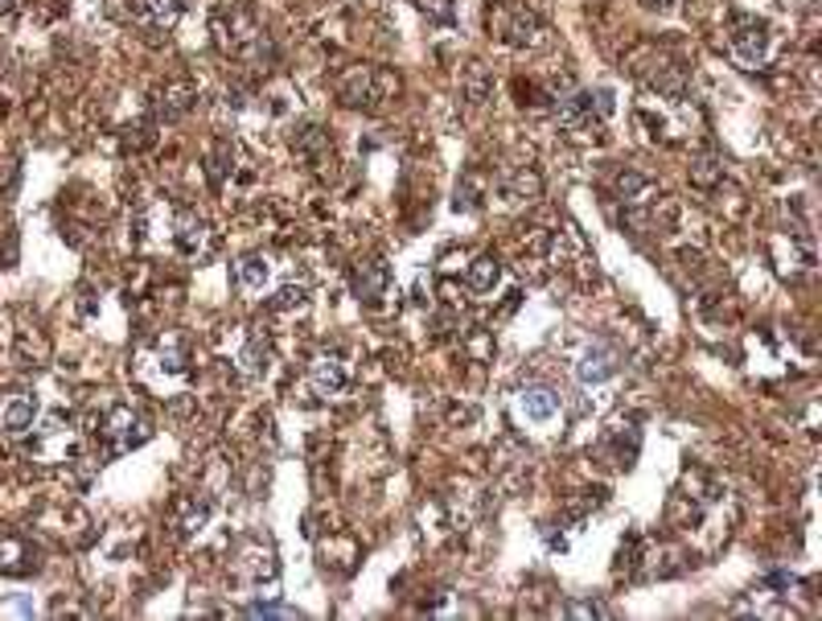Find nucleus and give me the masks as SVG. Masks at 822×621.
<instances>
[{"instance_id": "2", "label": "nucleus", "mask_w": 822, "mask_h": 621, "mask_svg": "<svg viewBox=\"0 0 822 621\" xmlns=\"http://www.w3.org/2000/svg\"><path fill=\"white\" fill-rule=\"evenodd\" d=\"M334 91L346 108L387 111L395 99H399L404 82H399V75H395L392 67H350V70H341V75H337Z\"/></svg>"}, {"instance_id": "16", "label": "nucleus", "mask_w": 822, "mask_h": 621, "mask_svg": "<svg viewBox=\"0 0 822 621\" xmlns=\"http://www.w3.org/2000/svg\"><path fill=\"white\" fill-rule=\"evenodd\" d=\"M215 511V502L206 499V494H181V499L169 506V528L177 535H194V531L206 528V519Z\"/></svg>"}, {"instance_id": "3", "label": "nucleus", "mask_w": 822, "mask_h": 621, "mask_svg": "<svg viewBox=\"0 0 822 621\" xmlns=\"http://www.w3.org/2000/svg\"><path fill=\"white\" fill-rule=\"evenodd\" d=\"M489 33L511 46V50H539L547 41V26L531 4H514V0H489Z\"/></svg>"}, {"instance_id": "4", "label": "nucleus", "mask_w": 822, "mask_h": 621, "mask_svg": "<svg viewBox=\"0 0 822 621\" xmlns=\"http://www.w3.org/2000/svg\"><path fill=\"white\" fill-rule=\"evenodd\" d=\"M136 375L152 383V387H174V383H186L189 378V346L177 334H165L152 346L140 351V366Z\"/></svg>"}, {"instance_id": "5", "label": "nucleus", "mask_w": 822, "mask_h": 621, "mask_svg": "<svg viewBox=\"0 0 822 621\" xmlns=\"http://www.w3.org/2000/svg\"><path fill=\"white\" fill-rule=\"evenodd\" d=\"M729 50L749 70H761L773 55V29L756 17H729Z\"/></svg>"}, {"instance_id": "11", "label": "nucleus", "mask_w": 822, "mask_h": 621, "mask_svg": "<svg viewBox=\"0 0 822 621\" xmlns=\"http://www.w3.org/2000/svg\"><path fill=\"white\" fill-rule=\"evenodd\" d=\"M309 387L317 400H337L350 392V366L341 354H321L309 363Z\"/></svg>"}, {"instance_id": "6", "label": "nucleus", "mask_w": 822, "mask_h": 621, "mask_svg": "<svg viewBox=\"0 0 822 621\" xmlns=\"http://www.w3.org/2000/svg\"><path fill=\"white\" fill-rule=\"evenodd\" d=\"M99 436L108 441L111 457H120V453H128V448L149 441V424L140 420V412H136L132 404H116L108 416H103V424H99Z\"/></svg>"}, {"instance_id": "13", "label": "nucleus", "mask_w": 822, "mask_h": 621, "mask_svg": "<svg viewBox=\"0 0 822 621\" xmlns=\"http://www.w3.org/2000/svg\"><path fill=\"white\" fill-rule=\"evenodd\" d=\"M498 198L506 206H531L543 198V174L535 165H514L498 181Z\"/></svg>"}, {"instance_id": "30", "label": "nucleus", "mask_w": 822, "mask_h": 621, "mask_svg": "<svg viewBox=\"0 0 822 621\" xmlns=\"http://www.w3.org/2000/svg\"><path fill=\"white\" fill-rule=\"evenodd\" d=\"M268 338H259V334H256V338H251V346H247V351H244V371H247V375H259V371H264V366H268Z\"/></svg>"}, {"instance_id": "10", "label": "nucleus", "mask_w": 822, "mask_h": 621, "mask_svg": "<svg viewBox=\"0 0 822 621\" xmlns=\"http://www.w3.org/2000/svg\"><path fill=\"white\" fill-rule=\"evenodd\" d=\"M608 186H613V194H617V203L625 206V210H646V206L662 203L658 181L646 174H637V169H630V165H625V169H613Z\"/></svg>"}, {"instance_id": "1", "label": "nucleus", "mask_w": 822, "mask_h": 621, "mask_svg": "<svg viewBox=\"0 0 822 621\" xmlns=\"http://www.w3.org/2000/svg\"><path fill=\"white\" fill-rule=\"evenodd\" d=\"M210 33H215L218 50L227 58H239V62H271V41L264 21L256 17V9L247 0H227L218 4L215 17H210Z\"/></svg>"}, {"instance_id": "33", "label": "nucleus", "mask_w": 822, "mask_h": 621, "mask_svg": "<svg viewBox=\"0 0 822 621\" xmlns=\"http://www.w3.org/2000/svg\"><path fill=\"white\" fill-rule=\"evenodd\" d=\"M13 161H4V165H0V186H9V181H13Z\"/></svg>"}, {"instance_id": "22", "label": "nucleus", "mask_w": 822, "mask_h": 621, "mask_svg": "<svg viewBox=\"0 0 822 621\" xmlns=\"http://www.w3.org/2000/svg\"><path fill=\"white\" fill-rule=\"evenodd\" d=\"M33 548H29L21 535H4L0 540V572L4 576H26V572H33Z\"/></svg>"}, {"instance_id": "7", "label": "nucleus", "mask_w": 822, "mask_h": 621, "mask_svg": "<svg viewBox=\"0 0 822 621\" xmlns=\"http://www.w3.org/2000/svg\"><path fill=\"white\" fill-rule=\"evenodd\" d=\"M169 244L189 259H206L215 252V230H210V223L198 210H177L169 218Z\"/></svg>"}, {"instance_id": "18", "label": "nucleus", "mask_w": 822, "mask_h": 621, "mask_svg": "<svg viewBox=\"0 0 822 621\" xmlns=\"http://www.w3.org/2000/svg\"><path fill=\"white\" fill-rule=\"evenodd\" d=\"M514 407H518V416L526 424H552L555 412H559V395L552 387H526V392H518Z\"/></svg>"}, {"instance_id": "24", "label": "nucleus", "mask_w": 822, "mask_h": 621, "mask_svg": "<svg viewBox=\"0 0 822 621\" xmlns=\"http://www.w3.org/2000/svg\"><path fill=\"white\" fill-rule=\"evenodd\" d=\"M584 383H605V378L617 375V354L608 351V346H593V351L580 358V371H576Z\"/></svg>"}, {"instance_id": "19", "label": "nucleus", "mask_w": 822, "mask_h": 621, "mask_svg": "<svg viewBox=\"0 0 822 621\" xmlns=\"http://www.w3.org/2000/svg\"><path fill=\"white\" fill-rule=\"evenodd\" d=\"M33 416H38V400L33 395H9V400H0V428L4 433L21 436L26 428H33Z\"/></svg>"}, {"instance_id": "15", "label": "nucleus", "mask_w": 822, "mask_h": 621, "mask_svg": "<svg viewBox=\"0 0 822 621\" xmlns=\"http://www.w3.org/2000/svg\"><path fill=\"white\" fill-rule=\"evenodd\" d=\"M769 252H773V264H778L782 276H802V272L814 264V252H810L806 235H778V239L769 244Z\"/></svg>"}, {"instance_id": "8", "label": "nucleus", "mask_w": 822, "mask_h": 621, "mask_svg": "<svg viewBox=\"0 0 822 621\" xmlns=\"http://www.w3.org/2000/svg\"><path fill=\"white\" fill-rule=\"evenodd\" d=\"M559 124L567 132H576L580 140H601V132H605V103H596L588 91L572 95V99L559 103Z\"/></svg>"}, {"instance_id": "35", "label": "nucleus", "mask_w": 822, "mask_h": 621, "mask_svg": "<svg viewBox=\"0 0 822 621\" xmlns=\"http://www.w3.org/2000/svg\"><path fill=\"white\" fill-rule=\"evenodd\" d=\"M650 9H671V4H679V0H646Z\"/></svg>"}, {"instance_id": "14", "label": "nucleus", "mask_w": 822, "mask_h": 621, "mask_svg": "<svg viewBox=\"0 0 822 621\" xmlns=\"http://www.w3.org/2000/svg\"><path fill=\"white\" fill-rule=\"evenodd\" d=\"M293 149L305 165L313 169H325L334 161V140H329V128L325 124H300L297 136H293Z\"/></svg>"}, {"instance_id": "23", "label": "nucleus", "mask_w": 822, "mask_h": 621, "mask_svg": "<svg viewBox=\"0 0 822 621\" xmlns=\"http://www.w3.org/2000/svg\"><path fill=\"white\" fill-rule=\"evenodd\" d=\"M502 280V264L494 256H477L465 264V288L469 293H494Z\"/></svg>"}, {"instance_id": "34", "label": "nucleus", "mask_w": 822, "mask_h": 621, "mask_svg": "<svg viewBox=\"0 0 822 621\" xmlns=\"http://www.w3.org/2000/svg\"><path fill=\"white\" fill-rule=\"evenodd\" d=\"M17 9V0H0V17H9Z\"/></svg>"}, {"instance_id": "21", "label": "nucleus", "mask_w": 822, "mask_h": 621, "mask_svg": "<svg viewBox=\"0 0 822 621\" xmlns=\"http://www.w3.org/2000/svg\"><path fill=\"white\" fill-rule=\"evenodd\" d=\"M460 95H465V103H473V108H486L489 95H494V75L486 70V62H469V67L460 70Z\"/></svg>"}, {"instance_id": "31", "label": "nucleus", "mask_w": 822, "mask_h": 621, "mask_svg": "<svg viewBox=\"0 0 822 621\" xmlns=\"http://www.w3.org/2000/svg\"><path fill=\"white\" fill-rule=\"evenodd\" d=\"M309 300V288L305 284H288V288H280V297H276V309H300Z\"/></svg>"}, {"instance_id": "20", "label": "nucleus", "mask_w": 822, "mask_h": 621, "mask_svg": "<svg viewBox=\"0 0 822 621\" xmlns=\"http://www.w3.org/2000/svg\"><path fill=\"white\" fill-rule=\"evenodd\" d=\"M235 280H239L244 293H264L268 280H271V259L264 256V252H247V256H239V264H235Z\"/></svg>"}, {"instance_id": "32", "label": "nucleus", "mask_w": 822, "mask_h": 621, "mask_svg": "<svg viewBox=\"0 0 822 621\" xmlns=\"http://www.w3.org/2000/svg\"><path fill=\"white\" fill-rule=\"evenodd\" d=\"M567 613H572V618H605V609L601 605H572Z\"/></svg>"}, {"instance_id": "12", "label": "nucleus", "mask_w": 822, "mask_h": 621, "mask_svg": "<svg viewBox=\"0 0 822 621\" xmlns=\"http://www.w3.org/2000/svg\"><path fill=\"white\" fill-rule=\"evenodd\" d=\"M387 293H392V268H387V259H358V268H354V297L363 300V305H370V309H378L383 300H387Z\"/></svg>"}, {"instance_id": "27", "label": "nucleus", "mask_w": 822, "mask_h": 621, "mask_svg": "<svg viewBox=\"0 0 822 621\" xmlns=\"http://www.w3.org/2000/svg\"><path fill=\"white\" fill-rule=\"evenodd\" d=\"M691 186H700V189L724 186V169H720V161H715V157H700V161L691 165Z\"/></svg>"}, {"instance_id": "26", "label": "nucleus", "mask_w": 822, "mask_h": 621, "mask_svg": "<svg viewBox=\"0 0 822 621\" xmlns=\"http://www.w3.org/2000/svg\"><path fill=\"white\" fill-rule=\"evenodd\" d=\"M486 198H489V177H486V169H469V174L460 177V186H457V206L473 210V206H482Z\"/></svg>"}, {"instance_id": "9", "label": "nucleus", "mask_w": 822, "mask_h": 621, "mask_svg": "<svg viewBox=\"0 0 822 621\" xmlns=\"http://www.w3.org/2000/svg\"><path fill=\"white\" fill-rule=\"evenodd\" d=\"M198 103V82L189 79V75H169L152 87V111L161 116V120H181L189 116Z\"/></svg>"}, {"instance_id": "29", "label": "nucleus", "mask_w": 822, "mask_h": 621, "mask_svg": "<svg viewBox=\"0 0 822 621\" xmlns=\"http://www.w3.org/2000/svg\"><path fill=\"white\" fill-rule=\"evenodd\" d=\"M419 13L436 21V26H453L457 21V9H453V0H419Z\"/></svg>"}, {"instance_id": "25", "label": "nucleus", "mask_w": 822, "mask_h": 621, "mask_svg": "<svg viewBox=\"0 0 822 621\" xmlns=\"http://www.w3.org/2000/svg\"><path fill=\"white\" fill-rule=\"evenodd\" d=\"M239 576H247V581H264V576H276V555H271V548H264V543H251V552L239 560V568H235Z\"/></svg>"}, {"instance_id": "28", "label": "nucleus", "mask_w": 822, "mask_h": 621, "mask_svg": "<svg viewBox=\"0 0 822 621\" xmlns=\"http://www.w3.org/2000/svg\"><path fill=\"white\" fill-rule=\"evenodd\" d=\"M465 354H473L477 363H489L494 358V334L489 329H473L469 338H465Z\"/></svg>"}, {"instance_id": "17", "label": "nucleus", "mask_w": 822, "mask_h": 621, "mask_svg": "<svg viewBox=\"0 0 822 621\" xmlns=\"http://www.w3.org/2000/svg\"><path fill=\"white\" fill-rule=\"evenodd\" d=\"M181 17V0H132V21L149 33H169Z\"/></svg>"}]
</instances>
